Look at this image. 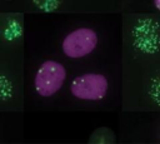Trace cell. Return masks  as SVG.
<instances>
[{
  "mask_svg": "<svg viewBox=\"0 0 160 144\" xmlns=\"http://www.w3.org/2000/svg\"><path fill=\"white\" fill-rule=\"evenodd\" d=\"M150 95L154 99V101H156L160 105V76H158L152 81L151 89H150Z\"/></svg>",
  "mask_w": 160,
  "mask_h": 144,
  "instance_id": "obj_4",
  "label": "cell"
},
{
  "mask_svg": "<svg viewBox=\"0 0 160 144\" xmlns=\"http://www.w3.org/2000/svg\"><path fill=\"white\" fill-rule=\"evenodd\" d=\"M65 78L66 71L60 63L46 60L35 75V90L41 96H51L62 86Z\"/></svg>",
  "mask_w": 160,
  "mask_h": 144,
  "instance_id": "obj_1",
  "label": "cell"
},
{
  "mask_svg": "<svg viewBox=\"0 0 160 144\" xmlns=\"http://www.w3.org/2000/svg\"><path fill=\"white\" fill-rule=\"evenodd\" d=\"M154 4H155V6H156V9L160 10V0H154Z\"/></svg>",
  "mask_w": 160,
  "mask_h": 144,
  "instance_id": "obj_5",
  "label": "cell"
},
{
  "mask_svg": "<svg viewBox=\"0 0 160 144\" xmlns=\"http://www.w3.org/2000/svg\"><path fill=\"white\" fill-rule=\"evenodd\" d=\"M98 44V35L92 29L80 28L68 34L62 41V50L69 58H82L90 54Z\"/></svg>",
  "mask_w": 160,
  "mask_h": 144,
  "instance_id": "obj_3",
  "label": "cell"
},
{
  "mask_svg": "<svg viewBox=\"0 0 160 144\" xmlns=\"http://www.w3.org/2000/svg\"><path fill=\"white\" fill-rule=\"evenodd\" d=\"M108 79L102 74H84L76 76L71 85V94L82 100H100L108 91Z\"/></svg>",
  "mask_w": 160,
  "mask_h": 144,
  "instance_id": "obj_2",
  "label": "cell"
}]
</instances>
